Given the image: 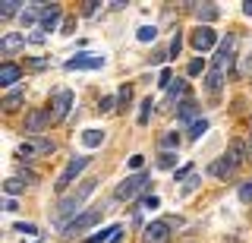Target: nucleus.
Listing matches in <instances>:
<instances>
[{
    "label": "nucleus",
    "instance_id": "nucleus-40",
    "mask_svg": "<svg viewBox=\"0 0 252 243\" xmlns=\"http://www.w3.org/2000/svg\"><path fill=\"white\" fill-rule=\"evenodd\" d=\"M142 164H145V155H132V158H129V168L136 171V174L142 171Z\"/></svg>",
    "mask_w": 252,
    "mask_h": 243
},
{
    "label": "nucleus",
    "instance_id": "nucleus-2",
    "mask_svg": "<svg viewBox=\"0 0 252 243\" xmlns=\"http://www.w3.org/2000/svg\"><path fill=\"white\" fill-rule=\"evenodd\" d=\"M148 183H152V174H145V171H139V174H129L120 186H117V199H126V202L136 199L139 193L148 190Z\"/></svg>",
    "mask_w": 252,
    "mask_h": 243
},
{
    "label": "nucleus",
    "instance_id": "nucleus-30",
    "mask_svg": "<svg viewBox=\"0 0 252 243\" xmlns=\"http://www.w3.org/2000/svg\"><path fill=\"white\" fill-rule=\"evenodd\" d=\"M129 101H132V89H129V85H120V92H117V104L126 107Z\"/></svg>",
    "mask_w": 252,
    "mask_h": 243
},
{
    "label": "nucleus",
    "instance_id": "nucleus-3",
    "mask_svg": "<svg viewBox=\"0 0 252 243\" xmlns=\"http://www.w3.org/2000/svg\"><path fill=\"white\" fill-rule=\"evenodd\" d=\"M101 215H104V208H89V211H82V215H76L73 221L63 227V237H79V234H85L89 227H94L101 221Z\"/></svg>",
    "mask_w": 252,
    "mask_h": 243
},
{
    "label": "nucleus",
    "instance_id": "nucleus-44",
    "mask_svg": "<svg viewBox=\"0 0 252 243\" xmlns=\"http://www.w3.org/2000/svg\"><path fill=\"white\" fill-rule=\"evenodd\" d=\"M3 211H19V202H16V199H6L3 202Z\"/></svg>",
    "mask_w": 252,
    "mask_h": 243
},
{
    "label": "nucleus",
    "instance_id": "nucleus-17",
    "mask_svg": "<svg viewBox=\"0 0 252 243\" xmlns=\"http://www.w3.org/2000/svg\"><path fill=\"white\" fill-rule=\"evenodd\" d=\"M22 101H26V89H10V92H6V98H3V104H0V107H3V111H16V107H19Z\"/></svg>",
    "mask_w": 252,
    "mask_h": 243
},
{
    "label": "nucleus",
    "instance_id": "nucleus-38",
    "mask_svg": "<svg viewBox=\"0 0 252 243\" xmlns=\"http://www.w3.org/2000/svg\"><path fill=\"white\" fill-rule=\"evenodd\" d=\"M180 48H183V35L177 32V35L170 38V54H173V57H180Z\"/></svg>",
    "mask_w": 252,
    "mask_h": 243
},
{
    "label": "nucleus",
    "instance_id": "nucleus-35",
    "mask_svg": "<svg viewBox=\"0 0 252 243\" xmlns=\"http://www.w3.org/2000/svg\"><path fill=\"white\" fill-rule=\"evenodd\" d=\"M13 231H16V234H26V237H32V234H38V227H35V224H29V221H19V224H13Z\"/></svg>",
    "mask_w": 252,
    "mask_h": 243
},
{
    "label": "nucleus",
    "instance_id": "nucleus-28",
    "mask_svg": "<svg viewBox=\"0 0 252 243\" xmlns=\"http://www.w3.org/2000/svg\"><path fill=\"white\" fill-rule=\"evenodd\" d=\"M136 38H139V41H155V38H158V29L155 26H142L139 32H136Z\"/></svg>",
    "mask_w": 252,
    "mask_h": 243
},
{
    "label": "nucleus",
    "instance_id": "nucleus-49",
    "mask_svg": "<svg viewBox=\"0 0 252 243\" xmlns=\"http://www.w3.org/2000/svg\"><path fill=\"white\" fill-rule=\"evenodd\" d=\"M249 148H252V133H249Z\"/></svg>",
    "mask_w": 252,
    "mask_h": 243
},
{
    "label": "nucleus",
    "instance_id": "nucleus-14",
    "mask_svg": "<svg viewBox=\"0 0 252 243\" xmlns=\"http://www.w3.org/2000/svg\"><path fill=\"white\" fill-rule=\"evenodd\" d=\"M211 177H220V180H227V177H233L236 174V164H230V161H227L224 158V155H220V158L218 161H211Z\"/></svg>",
    "mask_w": 252,
    "mask_h": 243
},
{
    "label": "nucleus",
    "instance_id": "nucleus-9",
    "mask_svg": "<svg viewBox=\"0 0 252 243\" xmlns=\"http://www.w3.org/2000/svg\"><path fill=\"white\" fill-rule=\"evenodd\" d=\"M189 10L195 13V19H199V26H211L218 16H220V10H218V3H186Z\"/></svg>",
    "mask_w": 252,
    "mask_h": 243
},
{
    "label": "nucleus",
    "instance_id": "nucleus-8",
    "mask_svg": "<svg viewBox=\"0 0 252 243\" xmlns=\"http://www.w3.org/2000/svg\"><path fill=\"white\" fill-rule=\"evenodd\" d=\"M104 54H73V57L66 60V69H101L104 67Z\"/></svg>",
    "mask_w": 252,
    "mask_h": 243
},
{
    "label": "nucleus",
    "instance_id": "nucleus-19",
    "mask_svg": "<svg viewBox=\"0 0 252 243\" xmlns=\"http://www.w3.org/2000/svg\"><path fill=\"white\" fill-rule=\"evenodd\" d=\"M19 6H26V3H19V0H0V19L22 16V10H19Z\"/></svg>",
    "mask_w": 252,
    "mask_h": 243
},
{
    "label": "nucleus",
    "instance_id": "nucleus-37",
    "mask_svg": "<svg viewBox=\"0 0 252 243\" xmlns=\"http://www.w3.org/2000/svg\"><path fill=\"white\" fill-rule=\"evenodd\" d=\"M98 0H85V3H82V16H94V13H98Z\"/></svg>",
    "mask_w": 252,
    "mask_h": 243
},
{
    "label": "nucleus",
    "instance_id": "nucleus-48",
    "mask_svg": "<svg viewBox=\"0 0 252 243\" xmlns=\"http://www.w3.org/2000/svg\"><path fill=\"white\" fill-rule=\"evenodd\" d=\"M243 13H246V16H252V0H246V3H243Z\"/></svg>",
    "mask_w": 252,
    "mask_h": 243
},
{
    "label": "nucleus",
    "instance_id": "nucleus-43",
    "mask_svg": "<svg viewBox=\"0 0 252 243\" xmlns=\"http://www.w3.org/2000/svg\"><path fill=\"white\" fill-rule=\"evenodd\" d=\"M240 73H252V54H249V57H243V67H240Z\"/></svg>",
    "mask_w": 252,
    "mask_h": 243
},
{
    "label": "nucleus",
    "instance_id": "nucleus-18",
    "mask_svg": "<svg viewBox=\"0 0 252 243\" xmlns=\"http://www.w3.org/2000/svg\"><path fill=\"white\" fill-rule=\"evenodd\" d=\"M22 44H26V35L10 32V35H3V41H0V51H3V54H13V51H19Z\"/></svg>",
    "mask_w": 252,
    "mask_h": 243
},
{
    "label": "nucleus",
    "instance_id": "nucleus-12",
    "mask_svg": "<svg viewBox=\"0 0 252 243\" xmlns=\"http://www.w3.org/2000/svg\"><path fill=\"white\" fill-rule=\"evenodd\" d=\"M51 111H32L29 117H26V133H32V136H38L44 127H51Z\"/></svg>",
    "mask_w": 252,
    "mask_h": 243
},
{
    "label": "nucleus",
    "instance_id": "nucleus-47",
    "mask_svg": "<svg viewBox=\"0 0 252 243\" xmlns=\"http://www.w3.org/2000/svg\"><path fill=\"white\" fill-rule=\"evenodd\" d=\"M32 67H35V69H44V67H47V60H41V57H35V60H32Z\"/></svg>",
    "mask_w": 252,
    "mask_h": 243
},
{
    "label": "nucleus",
    "instance_id": "nucleus-33",
    "mask_svg": "<svg viewBox=\"0 0 252 243\" xmlns=\"http://www.w3.org/2000/svg\"><path fill=\"white\" fill-rule=\"evenodd\" d=\"M114 107H117V98H114V95H104V98L98 101V111H101V114H110Z\"/></svg>",
    "mask_w": 252,
    "mask_h": 243
},
{
    "label": "nucleus",
    "instance_id": "nucleus-36",
    "mask_svg": "<svg viewBox=\"0 0 252 243\" xmlns=\"http://www.w3.org/2000/svg\"><path fill=\"white\" fill-rule=\"evenodd\" d=\"M139 206L152 211V208H158V206H161V199H158V196H142V202H139Z\"/></svg>",
    "mask_w": 252,
    "mask_h": 243
},
{
    "label": "nucleus",
    "instance_id": "nucleus-23",
    "mask_svg": "<svg viewBox=\"0 0 252 243\" xmlns=\"http://www.w3.org/2000/svg\"><path fill=\"white\" fill-rule=\"evenodd\" d=\"M205 133H208V120H205V117H199L195 123H189V139H192V142H195V139H202Z\"/></svg>",
    "mask_w": 252,
    "mask_h": 243
},
{
    "label": "nucleus",
    "instance_id": "nucleus-26",
    "mask_svg": "<svg viewBox=\"0 0 252 243\" xmlns=\"http://www.w3.org/2000/svg\"><path fill=\"white\" fill-rule=\"evenodd\" d=\"M152 107H155V101H152V98H145V101H142L139 117H136V120H139V127H145V123H148V117H152Z\"/></svg>",
    "mask_w": 252,
    "mask_h": 243
},
{
    "label": "nucleus",
    "instance_id": "nucleus-32",
    "mask_svg": "<svg viewBox=\"0 0 252 243\" xmlns=\"http://www.w3.org/2000/svg\"><path fill=\"white\" fill-rule=\"evenodd\" d=\"M16 155H19V158H26V161H29L32 155H38V152H35V145H32V139H26V142H22L19 148H16Z\"/></svg>",
    "mask_w": 252,
    "mask_h": 243
},
{
    "label": "nucleus",
    "instance_id": "nucleus-21",
    "mask_svg": "<svg viewBox=\"0 0 252 243\" xmlns=\"http://www.w3.org/2000/svg\"><path fill=\"white\" fill-rule=\"evenodd\" d=\"M101 142H104V130H85L82 133V145L85 148H98Z\"/></svg>",
    "mask_w": 252,
    "mask_h": 243
},
{
    "label": "nucleus",
    "instance_id": "nucleus-11",
    "mask_svg": "<svg viewBox=\"0 0 252 243\" xmlns=\"http://www.w3.org/2000/svg\"><path fill=\"white\" fill-rule=\"evenodd\" d=\"M224 158L230 161V164H236V168H240V164L246 161V158H252V148H249V142H243V139H233Z\"/></svg>",
    "mask_w": 252,
    "mask_h": 243
},
{
    "label": "nucleus",
    "instance_id": "nucleus-29",
    "mask_svg": "<svg viewBox=\"0 0 252 243\" xmlns=\"http://www.w3.org/2000/svg\"><path fill=\"white\" fill-rule=\"evenodd\" d=\"M240 202H246V206L252 202V177H249V180H243V183H240Z\"/></svg>",
    "mask_w": 252,
    "mask_h": 243
},
{
    "label": "nucleus",
    "instance_id": "nucleus-1",
    "mask_svg": "<svg viewBox=\"0 0 252 243\" xmlns=\"http://www.w3.org/2000/svg\"><path fill=\"white\" fill-rule=\"evenodd\" d=\"M94 183H98V180H92V177H89V180H82V186H79L76 193H66V196H63V199L57 202V211H54V224H60V231H63V227H66L69 221H73L76 215H82L79 208H82V202L94 193Z\"/></svg>",
    "mask_w": 252,
    "mask_h": 243
},
{
    "label": "nucleus",
    "instance_id": "nucleus-16",
    "mask_svg": "<svg viewBox=\"0 0 252 243\" xmlns=\"http://www.w3.org/2000/svg\"><path fill=\"white\" fill-rule=\"evenodd\" d=\"M186 89H189V85H186L183 79H173V82H170V89H167V101H164V104L173 107L180 98H186ZM177 107H180V104H177Z\"/></svg>",
    "mask_w": 252,
    "mask_h": 243
},
{
    "label": "nucleus",
    "instance_id": "nucleus-24",
    "mask_svg": "<svg viewBox=\"0 0 252 243\" xmlns=\"http://www.w3.org/2000/svg\"><path fill=\"white\" fill-rule=\"evenodd\" d=\"M22 190H26V183H22L19 177H10V180H6V183H3V193L10 196V199H16V196H19Z\"/></svg>",
    "mask_w": 252,
    "mask_h": 243
},
{
    "label": "nucleus",
    "instance_id": "nucleus-39",
    "mask_svg": "<svg viewBox=\"0 0 252 243\" xmlns=\"http://www.w3.org/2000/svg\"><path fill=\"white\" fill-rule=\"evenodd\" d=\"M170 82H173V73H170V69H161V76H158V85H161V89H170Z\"/></svg>",
    "mask_w": 252,
    "mask_h": 243
},
{
    "label": "nucleus",
    "instance_id": "nucleus-7",
    "mask_svg": "<svg viewBox=\"0 0 252 243\" xmlns=\"http://www.w3.org/2000/svg\"><path fill=\"white\" fill-rule=\"evenodd\" d=\"M173 224L167 221V218H161V221H152L142 231V243H170V237H173Z\"/></svg>",
    "mask_w": 252,
    "mask_h": 243
},
{
    "label": "nucleus",
    "instance_id": "nucleus-41",
    "mask_svg": "<svg viewBox=\"0 0 252 243\" xmlns=\"http://www.w3.org/2000/svg\"><path fill=\"white\" fill-rule=\"evenodd\" d=\"M73 29H76V19H63V26H60V35H73Z\"/></svg>",
    "mask_w": 252,
    "mask_h": 243
},
{
    "label": "nucleus",
    "instance_id": "nucleus-6",
    "mask_svg": "<svg viewBox=\"0 0 252 243\" xmlns=\"http://www.w3.org/2000/svg\"><path fill=\"white\" fill-rule=\"evenodd\" d=\"M189 44H192L199 54H208V51L218 44V32H215L211 26H195L192 35H189Z\"/></svg>",
    "mask_w": 252,
    "mask_h": 243
},
{
    "label": "nucleus",
    "instance_id": "nucleus-10",
    "mask_svg": "<svg viewBox=\"0 0 252 243\" xmlns=\"http://www.w3.org/2000/svg\"><path fill=\"white\" fill-rule=\"evenodd\" d=\"M60 22V3H41V32H54Z\"/></svg>",
    "mask_w": 252,
    "mask_h": 243
},
{
    "label": "nucleus",
    "instance_id": "nucleus-13",
    "mask_svg": "<svg viewBox=\"0 0 252 243\" xmlns=\"http://www.w3.org/2000/svg\"><path fill=\"white\" fill-rule=\"evenodd\" d=\"M177 120L180 123H195L199 120V104H195L192 98H186L183 104H180V111H177Z\"/></svg>",
    "mask_w": 252,
    "mask_h": 243
},
{
    "label": "nucleus",
    "instance_id": "nucleus-45",
    "mask_svg": "<svg viewBox=\"0 0 252 243\" xmlns=\"http://www.w3.org/2000/svg\"><path fill=\"white\" fill-rule=\"evenodd\" d=\"M195 186H199V177H189V180H186V186H183V193H189V190H195Z\"/></svg>",
    "mask_w": 252,
    "mask_h": 243
},
{
    "label": "nucleus",
    "instance_id": "nucleus-34",
    "mask_svg": "<svg viewBox=\"0 0 252 243\" xmlns=\"http://www.w3.org/2000/svg\"><path fill=\"white\" fill-rule=\"evenodd\" d=\"M205 69V57H195V60H189V67H186V73L189 76H199Z\"/></svg>",
    "mask_w": 252,
    "mask_h": 243
},
{
    "label": "nucleus",
    "instance_id": "nucleus-4",
    "mask_svg": "<svg viewBox=\"0 0 252 243\" xmlns=\"http://www.w3.org/2000/svg\"><path fill=\"white\" fill-rule=\"evenodd\" d=\"M89 161H92V158H85V155H79V158H73V161L66 164V168H63V174L57 177V183H54V190H57L60 196H66V190L73 186V180H76L79 174H82L85 168H89Z\"/></svg>",
    "mask_w": 252,
    "mask_h": 243
},
{
    "label": "nucleus",
    "instance_id": "nucleus-46",
    "mask_svg": "<svg viewBox=\"0 0 252 243\" xmlns=\"http://www.w3.org/2000/svg\"><path fill=\"white\" fill-rule=\"evenodd\" d=\"M29 41H35V44H41V41H44V35H41V32H32V35H29Z\"/></svg>",
    "mask_w": 252,
    "mask_h": 243
},
{
    "label": "nucleus",
    "instance_id": "nucleus-20",
    "mask_svg": "<svg viewBox=\"0 0 252 243\" xmlns=\"http://www.w3.org/2000/svg\"><path fill=\"white\" fill-rule=\"evenodd\" d=\"M220 85H224V73H218V69H208V73H205V89H208L211 95H218Z\"/></svg>",
    "mask_w": 252,
    "mask_h": 243
},
{
    "label": "nucleus",
    "instance_id": "nucleus-42",
    "mask_svg": "<svg viewBox=\"0 0 252 243\" xmlns=\"http://www.w3.org/2000/svg\"><path fill=\"white\" fill-rule=\"evenodd\" d=\"M19 180H22V183H35V174H32V171H22V174H19Z\"/></svg>",
    "mask_w": 252,
    "mask_h": 243
},
{
    "label": "nucleus",
    "instance_id": "nucleus-22",
    "mask_svg": "<svg viewBox=\"0 0 252 243\" xmlns=\"http://www.w3.org/2000/svg\"><path fill=\"white\" fill-rule=\"evenodd\" d=\"M120 231V224H110V227H104V231H98V234H92L85 243H104V240H114V234Z\"/></svg>",
    "mask_w": 252,
    "mask_h": 243
},
{
    "label": "nucleus",
    "instance_id": "nucleus-15",
    "mask_svg": "<svg viewBox=\"0 0 252 243\" xmlns=\"http://www.w3.org/2000/svg\"><path fill=\"white\" fill-rule=\"evenodd\" d=\"M19 76H22V69L13 64V60H6L3 67H0V85H16L19 82Z\"/></svg>",
    "mask_w": 252,
    "mask_h": 243
},
{
    "label": "nucleus",
    "instance_id": "nucleus-27",
    "mask_svg": "<svg viewBox=\"0 0 252 243\" xmlns=\"http://www.w3.org/2000/svg\"><path fill=\"white\" fill-rule=\"evenodd\" d=\"M158 168H161V171L177 168V152H161V158H158Z\"/></svg>",
    "mask_w": 252,
    "mask_h": 243
},
{
    "label": "nucleus",
    "instance_id": "nucleus-5",
    "mask_svg": "<svg viewBox=\"0 0 252 243\" xmlns=\"http://www.w3.org/2000/svg\"><path fill=\"white\" fill-rule=\"evenodd\" d=\"M73 104H76V95H73V92H69V89H60L57 95H54L51 107H47V111H51V120H54V123L66 120V114L73 111Z\"/></svg>",
    "mask_w": 252,
    "mask_h": 243
},
{
    "label": "nucleus",
    "instance_id": "nucleus-31",
    "mask_svg": "<svg viewBox=\"0 0 252 243\" xmlns=\"http://www.w3.org/2000/svg\"><path fill=\"white\" fill-rule=\"evenodd\" d=\"M161 145H164V152H173L180 145V136L177 133H167V136H161Z\"/></svg>",
    "mask_w": 252,
    "mask_h": 243
},
{
    "label": "nucleus",
    "instance_id": "nucleus-25",
    "mask_svg": "<svg viewBox=\"0 0 252 243\" xmlns=\"http://www.w3.org/2000/svg\"><path fill=\"white\" fill-rule=\"evenodd\" d=\"M32 145H35L38 155H51L54 152V139H47V136H35V139H32Z\"/></svg>",
    "mask_w": 252,
    "mask_h": 243
}]
</instances>
